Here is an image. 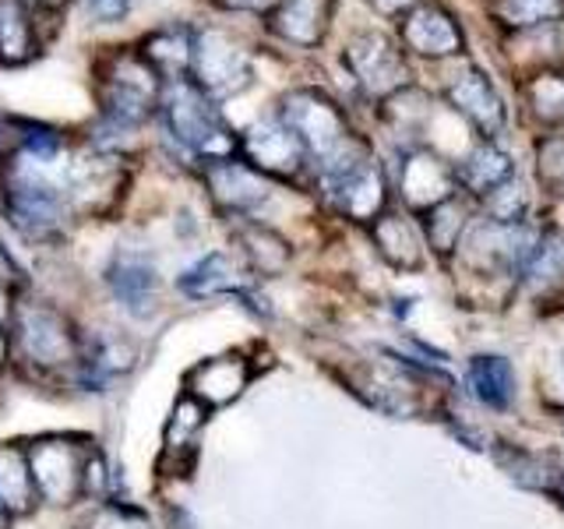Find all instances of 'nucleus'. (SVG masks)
I'll use <instances>...</instances> for the list:
<instances>
[{
	"label": "nucleus",
	"instance_id": "obj_1",
	"mask_svg": "<svg viewBox=\"0 0 564 529\" xmlns=\"http://www.w3.org/2000/svg\"><path fill=\"white\" fill-rule=\"evenodd\" d=\"M159 114H163L166 134L176 138V145L187 155H198L202 163L234 159L240 152V138L229 131L216 99H208L191 78L163 82Z\"/></svg>",
	"mask_w": 564,
	"mask_h": 529
},
{
	"label": "nucleus",
	"instance_id": "obj_2",
	"mask_svg": "<svg viewBox=\"0 0 564 529\" xmlns=\"http://www.w3.org/2000/svg\"><path fill=\"white\" fill-rule=\"evenodd\" d=\"M163 96L159 71L138 50H120L99 67V114L120 131H138Z\"/></svg>",
	"mask_w": 564,
	"mask_h": 529
},
{
	"label": "nucleus",
	"instance_id": "obj_3",
	"mask_svg": "<svg viewBox=\"0 0 564 529\" xmlns=\"http://www.w3.org/2000/svg\"><path fill=\"white\" fill-rule=\"evenodd\" d=\"M8 335H11V349L18 353V360H25L35 370L78 367L82 339L57 307L40 304V300L14 304Z\"/></svg>",
	"mask_w": 564,
	"mask_h": 529
},
{
	"label": "nucleus",
	"instance_id": "obj_4",
	"mask_svg": "<svg viewBox=\"0 0 564 529\" xmlns=\"http://www.w3.org/2000/svg\"><path fill=\"white\" fill-rule=\"evenodd\" d=\"M191 82L216 102L240 96L254 82L251 53L223 29L191 32Z\"/></svg>",
	"mask_w": 564,
	"mask_h": 529
},
{
	"label": "nucleus",
	"instance_id": "obj_5",
	"mask_svg": "<svg viewBox=\"0 0 564 529\" xmlns=\"http://www.w3.org/2000/svg\"><path fill=\"white\" fill-rule=\"evenodd\" d=\"M93 452L85 438L70 434H50L32 441L29 449V469L35 494L50 505H75L82 498V469Z\"/></svg>",
	"mask_w": 564,
	"mask_h": 529
},
{
	"label": "nucleus",
	"instance_id": "obj_6",
	"mask_svg": "<svg viewBox=\"0 0 564 529\" xmlns=\"http://www.w3.org/2000/svg\"><path fill=\"white\" fill-rule=\"evenodd\" d=\"M279 120L300 138V145L317 163L349 141L346 114L325 93H317V88H293L290 96H282Z\"/></svg>",
	"mask_w": 564,
	"mask_h": 529
},
{
	"label": "nucleus",
	"instance_id": "obj_7",
	"mask_svg": "<svg viewBox=\"0 0 564 529\" xmlns=\"http://www.w3.org/2000/svg\"><path fill=\"white\" fill-rule=\"evenodd\" d=\"M346 67L357 78V85L367 96L388 99L410 82V67H405L402 50L388 40L384 32H360L352 35L346 46Z\"/></svg>",
	"mask_w": 564,
	"mask_h": 529
},
{
	"label": "nucleus",
	"instance_id": "obj_8",
	"mask_svg": "<svg viewBox=\"0 0 564 529\" xmlns=\"http://www.w3.org/2000/svg\"><path fill=\"white\" fill-rule=\"evenodd\" d=\"M243 163H251L264 176H279V181H296L307 170V149L300 145V138L275 120H258L240 138Z\"/></svg>",
	"mask_w": 564,
	"mask_h": 529
},
{
	"label": "nucleus",
	"instance_id": "obj_9",
	"mask_svg": "<svg viewBox=\"0 0 564 529\" xmlns=\"http://www.w3.org/2000/svg\"><path fill=\"white\" fill-rule=\"evenodd\" d=\"M445 99L484 141H498L505 134V102L480 67H466L463 75H455L445 88Z\"/></svg>",
	"mask_w": 564,
	"mask_h": 529
},
{
	"label": "nucleus",
	"instance_id": "obj_10",
	"mask_svg": "<svg viewBox=\"0 0 564 529\" xmlns=\"http://www.w3.org/2000/svg\"><path fill=\"white\" fill-rule=\"evenodd\" d=\"M106 287L131 317H149L159 300V269L145 251L120 247L106 264Z\"/></svg>",
	"mask_w": 564,
	"mask_h": 529
},
{
	"label": "nucleus",
	"instance_id": "obj_11",
	"mask_svg": "<svg viewBox=\"0 0 564 529\" xmlns=\"http://www.w3.org/2000/svg\"><path fill=\"white\" fill-rule=\"evenodd\" d=\"M205 184H208L212 202L237 219H243L247 212H254L264 198H269V181H264V173H258L251 163H243L237 155L205 163Z\"/></svg>",
	"mask_w": 564,
	"mask_h": 529
},
{
	"label": "nucleus",
	"instance_id": "obj_12",
	"mask_svg": "<svg viewBox=\"0 0 564 529\" xmlns=\"http://www.w3.org/2000/svg\"><path fill=\"white\" fill-rule=\"evenodd\" d=\"M402 40L410 46V53L427 61L458 57V53L466 50V35L458 29V22L445 8H434V4H420L405 11Z\"/></svg>",
	"mask_w": 564,
	"mask_h": 529
},
{
	"label": "nucleus",
	"instance_id": "obj_13",
	"mask_svg": "<svg viewBox=\"0 0 564 529\" xmlns=\"http://www.w3.org/2000/svg\"><path fill=\"white\" fill-rule=\"evenodd\" d=\"M455 194V170L445 166V159L434 152L413 149L402 163V198L420 212H431L434 205L448 202Z\"/></svg>",
	"mask_w": 564,
	"mask_h": 529
},
{
	"label": "nucleus",
	"instance_id": "obj_14",
	"mask_svg": "<svg viewBox=\"0 0 564 529\" xmlns=\"http://www.w3.org/2000/svg\"><path fill=\"white\" fill-rule=\"evenodd\" d=\"M335 0H279V8L269 14V29L293 46L314 50L322 46L332 25Z\"/></svg>",
	"mask_w": 564,
	"mask_h": 529
},
{
	"label": "nucleus",
	"instance_id": "obj_15",
	"mask_svg": "<svg viewBox=\"0 0 564 529\" xmlns=\"http://www.w3.org/2000/svg\"><path fill=\"white\" fill-rule=\"evenodd\" d=\"M247 381H251L247 360L237 353H226V357H212L191 370L187 396H194L202 406H226L243 392Z\"/></svg>",
	"mask_w": 564,
	"mask_h": 529
},
{
	"label": "nucleus",
	"instance_id": "obj_16",
	"mask_svg": "<svg viewBox=\"0 0 564 529\" xmlns=\"http://www.w3.org/2000/svg\"><path fill=\"white\" fill-rule=\"evenodd\" d=\"M508 181H516V163H511V155L494 145V141L476 145L463 163L455 166V184L476 194V198H490V194L505 187Z\"/></svg>",
	"mask_w": 564,
	"mask_h": 529
},
{
	"label": "nucleus",
	"instance_id": "obj_17",
	"mask_svg": "<svg viewBox=\"0 0 564 529\" xmlns=\"http://www.w3.org/2000/svg\"><path fill=\"white\" fill-rule=\"evenodd\" d=\"M181 293L191 296V300H205V296H223V293H243L251 290L247 287V276L240 272V264L223 255V251H212L205 255L202 261H194L191 269L181 276Z\"/></svg>",
	"mask_w": 564,
	"mask_h": 529
},
{
	"label": "nucleus",
	"instance_id": "obj_18",
	"mask_svg": "<svg viewBox=\"0 0 564 529\" xmlns=\"http://www.w3.org/2000/svg\"><path fill=\"white\" fill-rule=\"evenodd\" d=\"M466 381L469 392L487 410H508L511 399H516V370H511L508 357H498V353H476V357H469Z\"/></svg>",
	"mask_w": 564,
	"mask_h": 529
},
{
	"label": "nucleus",
	"instance_id": "obj_19",
	"mask_svg": "<svg viewBox=\"0 0 564 529\" xmlns=\"http://www.w3.org/2000/svg\"><path fill=\"white\" fill-rule=\"evenodd\" d=\"M40 53L35 11L25 0H0V64H25Z\"/></svg>",
	"mask_w": 564,
	"mask_h": 529
},
{
	"label": "nucleus",
	"instance_id": "obj_20",
	"mask_svg": "<svg viewBox=\"0 0 564 529\" xmlns=\"http://www.w3.org/2000/svg\"><path fill=\"white\" fill-rule=\"evenodd\" d=\"M205 417H208V406H202L194 396H181L173 406V417L166 423V434H163V466H181L187 455H194L198 449V434L205 428Z\"/></svg>",
	"mask_w": 564,
	"mask_h": 529
},
{
	"label": "nucleus",
	"instance_id": "obj_21",
	"mask_svg": "<svg viewBox=\"0 0 564 529\" xmlns=\"http://www.w3.org/2000/svg\"><path fill=\"white\" fill-rule=\"evenodd\" d=\"M0 508L8 516H29L35 508L29 452L18 445H0Z\"/></svg>",
	"mask_w": 564,
	"mask_h": 529
},
{
	"label": "nucleus",
	"instance_id": "obj_22",
	"mask_svg": "<svg viewBox=\"0 0 564 529\" xmlns=\"http://www.w3.org/2000/svg\"><path fill=\"white\" fill-rule=\"evenodd\" d=\"M237 244H240L247 264H251V269L261 272V276H279L290 264V244L282 240L272 226L240 219V226H237Z\"/></svg>",
	"mask_w": 564,
	"mask_h": 529
},
{
	"label": "nucleus",
	"instance_id": "obj_23",
	"mask_svg": "<svg viewBox=\"0 0 564 529\" xmlns=\"http://www.w3.org/2000/svg\"><path fill=\"white\" fill-rule=\"evenodd\" d=\"M141 57H145L163 82L191 78V32L187 29H155L145 43H141Z\"/></svg>",
	"mask_w": 564,
	"mask_h": 529
},
{
	"label": "nucleus",
	"instance_id": "obj_24",
	"mask_svg": "<svg viewBox=\"0 0 564 529\" xmlns=\"http://www.w3.org/2000/svg\"><path fill=\"white\" fill-rule=\"evenodd\" d=\"M375 240L381 247V255L392 261L395 269H420L423 244H420V229L413 219L384 212V216H378V223H375Z\"/></svg>",
	"mask_w": 564,
	"mask_h": 529
},
{
	"label": "nucleus",
	"instance_id": "obj_25",
	"mask_svg": "<svg viewBox=\"0 0 564 529\" xmlns=\"http://www.w3.org/2000/svg\"><path fill=\"white\" fill-rule=\"evenodd\" d=\"M469 229V219H466V205L458 194H452L448 202H441L427 212V219H423V234H427V244L434 247L437 255H452L458 244H463Z\"/></svg>",
	"mask_w": 564,
	"mask_h": 529
},
{
	"label": "nucleus",
	"instance_id": "obj_26",
	"mask_svg": "<svg viewBox=\"0 0 564 529\" xmlns=\"http://www.w3.org/2000/svg\"><path fill=\"white\" fill-rule=\"evenodd\" d=\"M522 99L546 128H564V71H540L522 85Z\"/></svg>",
	"mask_w": 564,
	"mask_h": 529
},
{
	"label": "nucleus",
	"instance_id": "obj_27",
	"mask_svg": "<svg viewBox=\"0 0 564 529\" xmlns=\"http://www.w3.org/2000/svg\"><path fill=\"white\" fill-rule=\"evenodd\" d=\"M494 18L505 29H540L564 18V0H498L494 4Z\"/></svg>",
	"mask_w": 564,
	"mask_h": 529
},
{
	"label": "nucleus",
	"instance_id": "obj_28",
	"mask_svg": "<svg viewBox=\"0 0 564 529\" xmlns=\"http://www.w3.org/2000/svg\"><path fill=\"white\" fill-rule=\"evenodd\" d=\"M536 181L551 198H564V134L536 141Z\"/></svg>",
	"mask_w": 564,
	"mask_h": 529
},
{
	"label": "nucleus",
	"instance_id": "obj_29",
	"mask_svg": "<svg viewBox=\"0 0 564 529\" xmlns=\"http://www.w3.org/2000/svg\"><path fill=\"white\" fill-rule=\"evenodd\" d=\"M88 529H152L145 511L120 501H99V508L88 519Z\"/></svg>",
	"mask_w": 564,
	"mask_h": 529
},
{
	"label": "nucleus",
	"instance_id": "obj_30",
	"mask_svg": "<svg viewBox=\"0 0 564 529\" xmlns=\"http://www.w3.org/2000/svg\"><path fill=\"white\" fill-rule=\"evenodd\" d=\"M106 490H110V473H106V458L99 455V449L88 452L85 469H82V498L102 501Z\"/></svg>",
	"mask_w": 564,
	"mask_h": 529
},
{
	"label": "nucleus",
	"instance_id": "obj_31",
	"mask_svg": "<svg viewBox=\"0 0 564 529\" xmlns=\"http://www.w3.org/2000/svg\"><path fill=\"white\" fill-rule=\"evenodd\" d=\"M85 8H88V14H93L99 25H117V22L128 18L131 0H85Z\"/></svg>",
	"mask_w": 564,
	"mask_h": 529
},
{
	"label": "nucleus",
	"instance_id": "obj_32",
	"mask_svg": "<svg viewBox=\"0 0 564 529\" xmlns=\"http://www.w3.org/2000/svg\"><path fill=\"white\" fill-rule=\"evenodd\" d=\"M229 11H247V14H272L279 8V0H219Z\"/></svg>",
	"mask_w": 564,
	"mask_h": 529
},
{
	"label": "nucleus",
	"instance_id": "obj_33",
	"mask_svg": "<svg viewBox=\"0 0 564 529\" xmlns=\"http://www.w3.org/2000/svg\"><path fill=\"white\" fill-rule=\"evenodd\" d=\"M11 314H14V300H11V290H8V282L0 279V325L11 322Z\"/></svg>",
	"mask_w": 564,
	"mask_h": 529
},
{
	"label": "nucleus",
	"instance_id": "obj_34",
	"mask_svg": "<svg viewBox=\"0 0 564 529\" xmlns=\"http://www.w3.org/2000/svg\"><path fill=\"white\" fill-rule=\"evenodd\" d=\"M381 14H399V11H410L413 0H370Z\"/></svg>",
	"mask_w": 564,
	"mask_h": 529
},
{
	"label": "nucleus",
	"instance_id": "obj_35",
	"mask_svg": "<svg viewBox=\"0 0 564 529\" xmlns=\"http://www.w3.org/2000/svg\"><path fill=\"white\" fill-rule=\"evenodd\" d=\"M25 4H29L35 14H40V11H61V8L67 4V0H25Z\"/></svg>",
	"mask_w": 564,
	"mask_h": 529
},
{
	"label": "nucleus",
	"instance_id": "obj_36",
	"mask_svg": "<svg viewBox=\"0 0 564 529\" xmlns=\"http://www.w3.org/2000/svg\"><path fill=\"white\" fill-rule=\"evenodd\" d=\"M8 357H11V335H4V328H0V370H4Z\"/></svg>",
	"mask_w": 564,
	"mask_h": 529
}]
</instances>
